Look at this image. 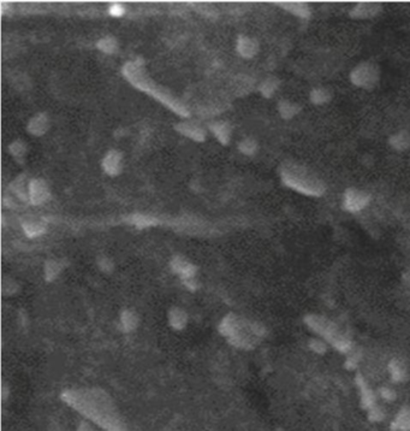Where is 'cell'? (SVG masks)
<instances>
[{
    "instance_id": "cell-1",
    "label": "cell",
    "mask_w": 410,
    "mask_h": 431,
    "mask_svg": "<svg viewBox=\"0 0 410 431\" xmlns=\"http://www.w3.org/2000/svg\"><path fill=\"white\" fill-rule=\"evenodd\" d=\"M63 399L81 413L98 423L100 427L111 430L120 428L119 422L112 413L102 391H67Z\"/></svg>"
},
{
    "instance_id": "cell-2",
    "label": "cell",
    "mask_w": 410,
    "mask_h": 431,
    "mask_svg": "<svg viewBox=\"0 0 410 431\" xmlns=\"http://www.w3.org/2000/svg\"><path fill=\"white\" fill-rule=\"evenodd\" d=\"M220 333L228 337L231 343L243 348H251L257 338L264 334V329L256 323H247L233 314H228L220 324Z\"/></svg>"
},
{
    "instance_id": "cell-3",
    "label": "cell",
    "mask_w": 410,
    "mask_h": 431,
    "mask_svg": "<svg viewBox=\"0 0 410 431\" xmlns=\"http://www.w3.org/2000/svg\"><path fill=\"white\" fill-rule=\"evenodd\" d=\"M283 181L286 186L296 189L299 193L307 195H321L324 193V183L315 177L309 170L298 165H289L283 169Z\"/></svg>"
},
{
    "instance_id": "cell-4",
    "label": "cell",
    "mask_w": 410,
    "mask_h": 431,
    "mask_svg": "<svg viewBox=\"0 0 410 431\" xmlns=\"http://www.w3.org/2000/svg\"><path fill=\"white\" fill-rule=\"evenodd\" d=\"M307 323L318 334H320L325 338H327L330 342H332L341 351H344V349H346L349 347L348 340L342 336V334H340V331H338L335 324H332V322H328V320L324 319V318L311 317L308 318V322Z\"/></svg>"
},
{
    "instance_id": "cell-5",
    "label": "cell",
    "mask_w": 410,
    "mask_h": 431,
    "mask_svg": "<svg viewBox=\"0 0 410 431\" xmlns=\"http://www.w3.org/2000/svg\"><path fill=\"white\" fill-rule=\"evenodd\" d=\"M350 78L356 86L372 88L378 82V70L369 63H364L351 72Z\"/></svg>"
},
{
    "instance_id": "cell-6",
    "label": "cell",
    "mask_w": 410,
    "mask_h": 431,
    "mask_svg": "<svg viewBox=\"0 0 410 431\" xmlns=\"http://www.w3.org/2000/svg\"><path fill=\"white\" fill-rule=\"evenodd\" d=\"M368 201H369V196L367 194L355 191V189H349L345 194V199H344V206L349 211L356 212L364 209Z\"/></svg>"
},
{
    "instance_id": "cell-7",
    "label": "cell",
    "mask_w": 410,
    "mask_h": 431,
    "mask_svg": "<svg viewBox=\"0 0 410 431\" xmlns=\"http://www.w3.org/2000/svg\"><path fill=\"white\" fill-rule=\"evenodd\" d=\"M29 196L33 204H41L48 196V191H47L46 185L43 181L35 180L29 186Z\"/></svg>"
},
{
    "instance_id": "cell-8",
    "label": "cell",
    "mask_w": 410,
    "mask_h": 431,
    "mask_svg": "<svg viewBox=\"0 0 410 431\" xmlns=\"http://www.w3.org/2000/svg\"><path fill=\"white\" fill-rule=\"evenodd\" d=\"M172 269L175 270L183 280L186 278H193L195 275V267L193 266V264H189V263L184 262L183 259L176 258L172 263Z\"/></svg>"
},
{
    "instance_id": "cell-9",
    "label": "cell",
    "mask_w": 410,
    "mask_h": 431,
    "mask_svg": "<svg viewBox=\"0 0 410 431\" xmlns=\"http://www.w3.org/2000/svg\"><path fill=\"white\" fill-rule=\"evenodd\" d=\"M186 320H188V317H186V313L183 310L175 307V309H172L170 311L169 322L171 327H173L175 329H183L186 324Z\"/></svg>"
},
{
    "instance_id": "cell-10",
    "label": "cell",
    "mask_w": 410,
    "mask_h": 431,
    "mask_svg": "<svg viewBox=\"0 0 410 431\" xmlns=\"http://www.w3.org/2000/svg\"><path fill=\"white\" fill-rule=\"evenodd\" d=\"M379 9V5L377 4L362 2V4H359L355 7L354 11L351 12V16H354V17H370V16L377 15Z\"/></svg>"
},
{
    "instance_id": "cell-11",
    "label": "cell",
    "mask_w": 410,
    "mask_h": 431,
    "mask_svg": "<svg viewBox=\"0 0 410 431\" xmlns=\"http://www.w3.org/2000/svg\"><path fill=\"white\" fill-rule=\"evenodd\" d=\"M119 162H120V157L118 156L115 152H111L109 156L105 158L104 162V168L107 172L111 173V175H115L119 171Z\"/></svg>"
},
{
    "instance_id": "cell-12",
    "label": "cell",
    "mask_w": 410,
    "mask_h": 431,
    "mask_svg": "<svg viewBox=\"0 0 410 431\" xmlns=\"http://www.w3.org/2000/svg\"><path fill=\"white\" fill-rule=\"evenodd\" d=\"M283 6L299 17H309L311 15L308 5L303 4V2H284Z\"/></svg>"
},
{
    "instance_id": "cell-13",
    "label": "cell",
    "mask_w": 410,
    "mask_h": 431,
    "mask_svg": "<svg viewBox=\"0 0 410 431\" xmlns=\"http://www.w3.org/2000/svg\"><path fill=\"white\" fill-rule=\"evenodd\" d=\"M120 320H122V325H123V329L125 331H133L137 327V316L134 313L133 311H124L122 313V317H120Z\"/></svg>"
},
{
    "instance_id": "cell-14",
    "label": "cell",
    "mask_w": 410,
    "mask_h": 431,
    "mask_svg": "<svg viewBox=\"0 0 410 431\" xmlns=\"http://www.w3.org/2000/svg\"><path fill=\"white\" fill-rule=\"evenodd\" d=\"M391 144L397 149H406L410 144V136L406 135L404 133H401L391 139Z\"/></svg>"
},
{
    "instance_id": "cell-15",
    "label": "cell",
    "mask_w": 410,
    "mask_h": 431,
    "mask_svg": "<svg viewBox=\"0 0 410 431\" xmlns=\"http://www.w3.org/2000/svg\"><path fill=\"white\" fill-rule=\"evenodd\" d=\"M395 427L398 429H410V409H404L398 414Z\"/></svg>"
},
{
    "instance_id": "cell-16",
    "label": "cell",
    "mask_w": 410,
    "mask_h": 431,
    "mask_svg": "<svg viewBox=\"0 0 410 431\" xmlns=\"http://www.w3.org/2000/svg\"><path fill=\"white\" fill-rule=\"evenodd\" d=\"M330 93L326 89H314L311 94V99L314 104H324L330 99Z\"/></svg>"
},
{
    "instance_id": "cell-17",
    "label": "cell",
    "mask_w": 410,
    "mask_h": 431,
    "mask_svg": "<svg viewBox=\"0 0 410 431\" xmlns=\"http://www.w3.org/2000/svg\"><path fill=\"white\" fill-rule=\"evenodd\" d=\"M280 112H282L284 118H291L298 112V107H296V105L291 104L289 101H283L280 104Z\"/></svg>"
},
{
    "instance_id": "cell-18",
    "label": "cell",
    "mask_w": 410,
    "mask_h": 431,
    "mask_svg": "<svg viewBox=\"0 0 410 431\" xmlns=\"http://www.w3.org/2000/svg\"><path fill=\"white\" fill-rule=\"evenodd\" d=\"M240 51L241 53L246 57L253 56L255 51H256V48H255V44L253 41L248 40V39H244L242 43H240Z\"/></svg>"
},
{
    "instance_id": "cell-19",
    "label": "cell",
    "mask_w": 410,
    "mask_h": 431,
    "mask_svg": "<svg viewBox=\"0 0 410 431\" xmlns=\"http://www.w3.org/2000/svg\"><path fill=\"white\" fill-rule=\"evenodd\" d=\"M131 222H133L134 224L137 225V227L142 228V227H149V225H152V224H156L157 220L154 219V218L147 217V216L136 215V216H134L133 219H131Z\"/></svg>"
},
{
    "instance_id": "cell-20",
    "label": "cell",
    "mask_w": 410,
    "mask_h": 431,
    "mask_svg": "<svg viewBox=\"0 0 410 431\" xmlns=\"http://www.w3.org/2000/svg\"><path fill=\"white\" fill-rule=\"evenodd\" d=\"M390 369H391L390 370L391 374H392V377L395 381H402L404 378V376H406V371H404V369L401 366V364H398V362L393 361L392 364H391Z\"/></svg>"
},
{
    "instance_id": "cell-21",
    "label": "cell",
    "mask_w": 410,
    "mask_h": 431,
    "mask_svg": "<svg viewBox=\"0 0 410 431\" xmlns=\"http://www.w3.org/2000/svg\"><path fill=\"white\" fill-rule=\"evenodd\" d=\"M59 265L57 263H47L46 265V278L47 281H52L57 277V275L59 273Z\"/></svg>"
},
{
    "instance_id": "cell-22",
    "label": "cell",
    "mask_w": 410,
    "mask_h": 431,
    "mask_svg": "<svg viewBox=\"0 0 410 431\" xmlns=\"http://www.w3.org/2000/svg\"><path fill=\"white\" fill-rule=\"evenodd\" d=\"M24 229L27 231L28 236H36L43 233L45 228L43 224H39V223H35V224L30 223V224H24Z\"/></svg>"
},
{
    "instance_id": "cell-23",
    "label": "cell",
    "mask_w": 410,
    "mask_h": 431,
    "mask_svg": "<svg viewBox=\"0 0 410 431\" xmlns=\"http://www.w3.org/2000/svg\"><path fill=\"white\" fill-rule=\"evenodd\" d=\"M241 149L243 152H246L247 154L253 153V152L255 151V144L251 143V141H247V143H244L243 144H242Z\"/></svg>"
},
{
    "instance_id": "cell-24",
    "label": "cell",
    "mask_w": 410,
    "mask_h": 431,
    "mask_svg": "<svg viewBox=\"0 0 410 431\" xmlns=\"http://www.w3.org/2000/svg\"><path fill=\"white\" fill-rule=\"evenodd\" d=\"M312 348L314 349V351L320 352V353H321V352H325V346L322 345V342H319V341L317 340L312 342Z\"/></svg>"
},
{
    "instance_id": "cell-25",
    "label": "cell",
    "mask_w": 410,
    "mask_h": 431,
    "mask_svg": "<svg viewBox=\"0 0 410 431\" xmlns=\"http://www.w3.org/2000/svg\"><path fill=\"white\" fill-rule=\"evenodd\" d=\"M274 88L275 87L272 82H266V85H265L264 88H262V92H264V94H266V96H270L271 93H273Z\"/></svg>"
},
{
    "instance_id": "cell-26",
    "label": "cell",
    "mask_w": 410,
    "mask_h": 431,
    "mask_svg": "<svg viewBox=\"0 0 410 431\" xmlns=\"http://www.w3.org/2000/svg\"><path fill=\"white\" fill-rule=\"evenodd\" d=\"M382 394L386 400H393V398H395V393L392 390H390V389H384Z\"/></svg>"
},
{
    "instance_id": "cell-27",
    "label": "cell",
    "mask_w": 410,
    "mask_h": 431,
    "mask_svg": "<svg viewBox=\"0 0 410 431\" xmlns=\"http://www.w3.org/2000/svg\"><path fill=\"white\" fill-rule=\"evenodd\" d=\"M123 12H124V10H123V7L120 5H114L111 7V14L114 16H120Z\"/></svg>"
}]
</instances>
